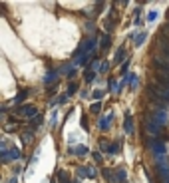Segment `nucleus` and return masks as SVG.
<instances>
[{"label":"nucleus","mask_w":169,"mask_h":183,"mask_svg":"<svg viewBox=\"0 0 169 183\" xmlns=\"http://www.w3.org/2000/svg\"><path fill=\"white\" fill-rule=\"evenodd\" d=\"M145 40H147V32H141V34H137V36H135V46L139 48Z\"/></svg>","instance_id":"2eb2a0df"},{"label":"nucleus","mask_w":169,"mask_h":183,"mask_svg":"<svg viewBox=\"0 0 169 183\" xmlns=\"http://www.w3.org/2000/svg\"><path fill=\"white\" fill-rule=\"evenodd\" d=\"M76 92H78V84H76V82H70V86H68V96H74Z\"/></svg>","instance_id":"aec40b11"},{"label":"nucleus","mask_w":169,"mask_h":183,"mask_svg":"<svg viewBox=\"0 0 169 183\" xmlns=\"http://www.w3.org/2000/svg\"><path fill=\"white\" fill-rule=\"evenodd\" d=\"M155 82H157V86H161V88L169 90V72H167V74H157V76H155Z\"/></svg>","instance_id":"423d86ee"},{"label":"nucleus","mask_w":169,"mask_h":183,"mask_svg":"<svg viewBox=\"0 0 169 183\" xmlns=\"http://www.w3.org/2000/svg\"><path fill=\"white\" fill-rule=\"evenodd\" d=\"M123 130L127 131V136H133L135 133V127H133V117H132V114H125V120H123Z\"/></svg>","instance_id":"39448f33"},{"label":"nucleus","mask_w":169,"mask_h":183,"mask_svg":"<svg viewBox=\"0 0 169 183\" xmlns=\"http://www.w3.org/2000/svg\"><path fill=\"white\" fill-rule=\"evenodd\" d=\"M127 68H129V60H127V62H125L123 66H122V76H123V78L127 76Z\"/></svg>","instance_id":"393cba45"},{"label":"nucleus","mask_w":169,"mask_h":183,"mask_svg":"<svg viewBox=\"0 0 169 183\" xmlns=\"http://www.w3.org/2000/svg\"><path fill=\"white\" fill-rule=\"evenodd\" d=\"M92 157H94V161H96V163H102V155H100V151H94V153H92Z\"/></svg>","instance_id":"b1692460"},{"label":"nucleus","mask_w":169,"mask_h":183,"mask_svg":"<svg viewBox=\"0 0 169 183\" xmlns=\"http://www.w3.org/2000/svg\"><path fill=\"white\" fill-rule=\"evenodd\" d=\"M107 88H110V92H116V94H117V92H119V84L113 78H110V80H107Z\"/></svg>","instance_id":"4468645a"},{"label":"nucleus","mask_w":169,"mask_h":183,"mask_svg":"<svg viewBox=\"0 0 169 183\" xmlns=\"http://www.w3.org/2000/svg\"><path fill=\"white\" fill-rule=\"evenodd\" d=\"M26 96H28V90H22V92H20V94H18V96H16V98L12 100V104H16V106H18L20 101H22V100L26 98Z\"/></svg>","instance_id":"dca6fc26"},{"label":"nucleus","mask_w":169,"mask_h":183,"mask_svg":"<svg viewBox=\"0 0 169 183\" xmlns=\"http://www.w3.org/2000/svg\"><path fill=\"white\" fill-rule=\"evenodd\" d=\"M56 121H58V111H54L50 117V127H56Z\"/></svg>","instance_id":"4be33fe9"},{"label":"nucleus","mask_w":169,"mask_h":183,"mask_svg":"<svg viewBox=\"0 0 169 183\" xmlns=\"http://www.w3.org/2000/svg\"><path fill=\"white\" fill-rule=\"evenodd\" d=\"M112 121H113V111H110L107 116L100 117V121H97V127H100L102 131H107V130H110V126H112Z\"/></svg>","instance_id":"7ed1b4c3"},{"label":"nucleus","mask_w":169,"mask_h":183,"mask_svg":"<svg viewBox=\"0 0 169 183\" xmlns=\"http://www.w3.org/2000/svg\"><path fill=\"white\" fill-rule=\"evenodd\" d=\"M68 98H70L68 94H62L58 100H54V101H56V106H58V104H66V101H68Z\"/></svg>","instance_id":"412c9836"},{"label":"nucleus","mask_w":169,"mask_h":183,"mask_svg":"<svg viewBox=\"0 0 169 183\" xmlns=\"http://www.w3.org/2000/svg\"><path fill=\"white\" fill-rule=\"evenodd\" d=\"M86 76H84V80H86V82H88V84H92V82H94V78H96V70H92V68H88V70H86Z\"/></svg>","instance_id":"f8f14e48"},{"label":"nucleus","mask_w":169,"mask_h":183,"mask_svg":"<svg viewBox=\"0 0 169 183\" xmlns=\"http://www.w3.org/2000/svg\"><path fill=\"white\" fill-rule=\"evenodd\" d=\"M155 18H157V12H155V10H153V12H149V14H147V20H151V22H153Z\"/></svg>","instance_id":"bb28decb"},{"label":"nucleus","mask_w":169,"mask_h":183,"mask_svg":"<svg viewBox=\"0 0 169 183\" xmlns=\"http://www.w3.org/2000/svg\"><path fill=\"white\" fill-rule=\"evenodd\" d=\"M56 181L58 183H74V181H70V173H68V171H64V169H58Z\"/></svg>","instance_id":"0eeeda50"},{"label":"nucleus","mask_w":169,"mask_h":183,"mask_svg":"<svg viewBox=\"0 0 169 183\" xmlns=\"http://www.w3.org/2000/svg\"><path fill=\"white\" fill-rule=\"evenodd\" d=\"M68 151L72 155H86L88 153V147L86 145H76V147H68Z\"/></svg>","instance_id":"1a4fd4ad"},{"label":"nucleus","mask_w":169,"mask_h":183,"mask_svg":"<svg viewBox=\"0 0 169 183\" xmlns=\"http://www.w3.org/2000/svg\"><path fill=\"white\" fill-rule=\"evenodd\" d=\"M86 30H88V32L94 30V22H88V24H86Z\"/></svg>","instance_id":"cd10ccee"},{"label":"nucleus","mask_w":169,"mask_h":183,"mask_svg":"<svg viewBox=\"0 0 169 183\" xmlns=\"http://www.w3.org/2000/svg\"><path fill=\"white\" fill-rule=\"evenodd\" d=\"M38 126H42V116L40 114H38L34 120H30V130H32V127H38Z\"/></svg>","instance_id":"a211bd4d"},{"label":"nucleus","mask_w":169,"mask_h":183,"mask_svg":"<svg viewBox=\"0 0 169 183\" xmlns=\"http://www.w3.org/2000/svg\"><path fill=\"white\" fill-rule=\"evenodd\" d=\"M60 74H62L60 70H48L46 76H44V84H46V86H52V84L60 78Z\"/></svg>","instance_id":"20e7f679"},{"label":"nucleus","mask_w":169,"mask_h":183,"mask_svg":"<svg viewBox=\"0 0 169 183\" xmlns=\"http://www.w3.org/2000/svg\"><path fill=\"white\" fill-rule=\"evenodd\" d=\"M16 114L18 116H24V117H36L38 116V110L34 106H20V107H16Z\"/></svg>","instance_id":"f03ea898"},{"label":"nucleus","mask_w":169,"mask_h":183,"mask_svg":"<svg viewBox=\"0 0 169 183\" xmlns=\"http://www.w3.org/2000/svg\"><path fill=\"white\" fill-rule=\"evenodd\" d=\"M100 147L106 151V155H116L119 153V147H122V139H116V141H112V143H106V141H102L100 143Z\"/></svg>","instance_id":"f257e3e1"},{"label":"nucleus","mask_w":169,"mask_h":183,"mask_svg":"<svg viewBox=\"0 0 169 183\" xmlns=\"http://www.w3.org/2000/svg\"><path fill=\"white\" fill-rule=\"evenodd\" d=\"M82 127H84V130H86V131H88V130H90V126H88V120H86V116H84V117H82Z\"/></svg>","instance_id":"a878e982"},{"label":"nucleus","mask_w":169,"mask_h":183,"mask_svg":"<svg viewBox=\"0 0 169 183\" xmlns=\"http://www.w3.org/2000/svg\"><path fill=\"white\" fill-rule=\"evenodd\" d=\"M90 111L92 114H100L102 111V101H94V104L90 106Z\"/></svg>","instance_id":"f3484780"},{"label":"nucleus","mask_w":169,"mask_h":183,"mask_svg":"<svg viewBox=\"0 0 169 183\" xmlns=\"http://www.w3.org/2000/svg\"><path fill=\"white\" fill-rule=\"evenodd\" d=\"M113 173H116V183H125V179H127V173H125L123 167L113 169Z\"/></svg>","instance_id":"6e6552de"},{"label":"nucleus","mask_w":169,"mask_h":183,"mask_svg":"<svg viewBox=\"0 0 169 183\" xmlns=\"http://www.w3.org/2000/svg\"><path fill=\"white\" fill-rule=\"evenodd\" d=\"M32 136H34L32 131H26V133H22V141H24V143H30V137H32Z\"/></svg>","instance_id":"5701e85b"},{"label":"nucleus","mask_w":169,"mask_h":183,"mask_svg":"<svg viewBox=\"0 0 169 183\" xmlns=\"http://www.w3.org/2000/svg\"><path fill=\"white\" fill-rule=\"evenodd\" d=\"M125 58V46H119L117 52H116V60H113V64H119Z\"/></svg>","instance_id":"9b49d317"},{"label":"nucleus","mask_w":169,"mask_h":183,"mask_svg":"<svg viewBox=\"0 0 169 183\" xmlns=\"http://www.w3.org/2000/svg\"><path fill=\"white\" fill-rule=\"evenodd\" d=\"M107 48H110V34H103L102 36V44H100V50L106 52Z\"/></svg>","instance_id":"ddd939ff"},{"label":"nucleus","mask_w":169,"mask_h":183,"mask_svg":"<svg viewBox=\"0 0 169 183\" xmlns=\"http://www.w3.org/2000/svg\"><path fill=\"white\" fill-rule=\"evenodd\" d=\"M103 179L107 183H116V173H113V169H103Z\"/></svg>","instance_id":"9d476101"},{"label":"nucleus","mask_w":169,"mask_h":183,"mask_svg":"<svg viewBox=\"0 0 169 183\" xmlns=\"http://www.w3.org/2000/svg\"><path fill=\"white\" fill-rule=\"evenodd\" d=\"M92 98H94V101H100L103 98V92L102 90H94V92H92Z\"/></svg>","instance_id":"6ab92c4d"}]
</instances>
